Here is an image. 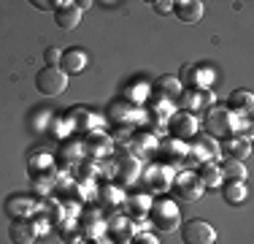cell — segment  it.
I'll list each match as a JSON object with an SVG mask.
<instances>
[{"instance_id":"cell-1","label":"cell","mask_w":254,"mask_h":244,"mask_svg":"<svg viewBox=\"0 0 254 244\" xmlns=\"http://www.w3.org/2000/svg\"><path fill=\"white\" fill-rule=\"evenodd\" d=\"M205 127L211 138H235L238 133V114H233L227 106H211L205 114Z\"/></svg>"},{"instance_id":"cell-2","label":"cell","mask_w":254,"mask_h":244,"mask_svg":"<svg viewBox=\"0 0 254 244\" xmlns=\"http://www.w3.org/2000/svg\"><path fill=\"white\" fill-rule=\"evenodd\" d=\"M179 234L184 244H214L216 242V228L208 220H200V217H192L187 223H181Z\"/></svg>"},{"instance_id":"cell-3","label":"cell","mask_w":254,"mask_h":244,"mask_svg":"<svg viewBox=\"0 0 254 244\" xmlns=\"http://www.w3.org/2000/svg\"><path fill=\"white\" fill-rule=\"evenodd\" d=\"M171 187H173V195H176L179 201H187V204H195V201H200V195H203V190H205L203 182L197 179L195 171H181L179 176H173Z\"/></svg>"},{"instance_id":"cell-4","label":"cell","mask_w":254,"mask_h":244,"mask_svg":"<svg viewBox=\"0 0 254 244\" xmlns=\"http://www.w3.org/2000/svg\"><path fill=\"white\" fill-rule=\"evenodd\" d=\"M35 87H38V93H44L46 98H54L60 93H65L68 90V76L63 73V68H41L35 73Z\"/></svg>"},{"instance_id":"cell-5","label":"cell","mask_w":254,"mask_h":244,"mask_svg":"<svg viewBox=\"0 0 254 244\" xmlns=\"http://www.w3.org/2000/svg\"><path fill=\"white\" fill-rule=\"evenodd\" d=\"M149 215H152V223L157 225L160 231H173L179 225V206L173 204V201H168V198H160V201H154L152 206H149Z\"/></svg>"},{"instance_id":"cell-6","label":"cell","mask_w":254,"mask_h":244,"mask_svg":"<svg viewBox=\"0 0 254 244\" xmlns=\"http://www.w3.org/2000/svg\"><path fill=\"white\" fill-rule=\"evenodd\" d=\"M168 125H171V136L181 138V141L197 136V120H195V114H190V112H173V117Z\"/></svg>"},{"instance_id":"cell-7","label":"cell","mask_w":254,"mask_h":244,"mask_svg":"<svg viewBox=\"0 0 254 244\" xmlns=\"http://www.w3.org/2000/svg\"><path fill=\"white\" fill-rule=\"evenodd\" d=\"M54 22L63 30H76L78 22H81V8H78V3H60L57 11H54Z\"/></svg>"},{"instance_id":"cell-8","label":"cell","mask_w":254,"mask_h":244,"mask_svg":"<svg viewBox=\"0 0 254 244\" xmlns=\"http://www.w3.org/2000/svg\"><path fill=\"white\" fill-rule=\"evenodd\" d=\"M203 3L200 0H179V3H173V14H176V19H181L184 24H195L203 19Z\"/></svg>"},{"instance_id":"cell-9","label":"cell","mask_w":254,"mask_h":244,"mask_svg":"<svg viewBox=\"0 0 254 244\" xmlns=\"http://www.w3.org/2000/svg\"><path fill=\"white\" fill-rule=\"evenodd\" d=\"M60 65H63V73H65V76H70V73H81L84 68H87V52H84V49H78V46L65 49Z\"/></svg>"},{"instance_id":"cell-10","label":"cell","mask_w":254,"mask_h":244,"mask_svg":"<svg viewBox=\"0 0 254 244\" xmlns=\"http://www.w3.org/2000/svg\"><path fill=\"white\" fill-rule=\"evenodd\" d=\"M152 90L162 98V101H168V103L176 101V98H181V93H184V87H181V82H179L176 76H160V79H154Z\"/></svg>"},{"instance_id":"cell-11","label":"cell","mask_w":254,"mask_h":244,"mask_svg":"<svg viewBox=\"0 0 254 244\" xmlns=\"http://www.w3.org/2000/svg\"><path fill=\"white\" fill-rule=\"evenodd\" d=\"M35 234H38L35 225L27 223V220H16V223H11V228H8V239L14 244H33Z\"/></svg>"},{"instance_id":"cell-12","label":"cell","mask_w":254,"mask_h":244,"mask_svg":"<svg viewBox=\"0 0 254 244\" xmlns=\"http://www.w3.org/2000/svg\"><path fill=\"white\" fill-rule=\"evenodd\" d=\"M192 152H195L197 160H205V157H216L219 155V144L211 136H192Z\"/></svg>"},{"instance_id":"cell-13","label":"cell","mask_w":254,"mask_h":244,"mask_svg":"<svg viewBox=\"0 0 254 244\" xmlns=\"http://www.w3.org/2000/svg\"><path fill=\"white\" fill-rule=\"evenodd\" d=\"M246 195H249V190H246L244 182H222V198H225L230 206L244 204Z\"/></svg>"},{"instance_id":"cell-14","label":"cell","mask_w":254,"mask_h":244,"mask_svg":"<svg viewBox=\"0 0 254 244\" xmlns=\"http://www.w3.org/2000/svg\"><path fill=\"white\" fill-rule=\"evenodd\" d=\"M227 109L230 112H244V114H252V90L241 87V90H233V95H230L227 101Z\"/></svg>"},{"instance_id":"cell-15","label":"cell","mask_w":254,"mask_h":244,"mask_svg":"<svg viewBox=\"0 0 254 244\" xmlns=\"http://www.w3.org/2000/svg\"><path fill=\"white\" fill-rule=\"evenodd\" d=\"M181 101H184L190 109L200 112V109H208V106H211V101H214V98H211L208 90H203V87H200V90H190V93H181Z\"/></svg>"},{"instance_id":"cell-16","label":"cell","mask_w":254,"mask_h":244,"mask_svg":"<svg viewBox=\"0 0 254 244\" xmlns=\"http://www.w3.org/2000/svg\"><path fill=\"white\" fill-rule=\"evenodd\" d=\"M222 179H227V182H244L246 179V166L241 160H233V157H227V160H222Z\"/></svg>"},{"instance_id":"cell-17","label":"cell","mask_w":254,"mask_h":244,"mask_svg":"<svg viewBox=\"0 0 254 244\" xmlns=\"http://www.w3.org/2000/svg\"><path fill=\"white\" fill-rule=\"evenodd\" d=\"M197 179L203 182V187H216L222 185V171L216 163H203L200 171H197Z\"/></svg>"},{"instance_id":"cell-18","label":"cell","mask_w":254,"mask_h":244,"mask_svg":"<svg viewBox=\"0 0 254 244\" xmlns=\"http://www.w3.org/2000/svg\"><path fill=\"white\" fill-rule=\"evenodd\" d=\"M225 152L233 160H244V157H249L252 146H249V138H227L225 141Z\"/></svg>"},{"instance_id":"cell-19","label":"cell","mask_w":254,"mask_h":244,"mask_svg":"<svg viewBox=\"0 0 254 244\" xmlns=\"http://www.w3.org/2000/svg\"><path fill=\"white\" fill-rule=\"evenodd\" d=\"M149 206H152V201L146 198V195H135V198H132V204L127 206V209L132 212V215H141V212H146Z\"/></svg>"},{"instance_id":"cell-20","label":"cell","mask_w":254,"mask_h":244,"mask_svg":"<svg viewBox=\"0 0 254 244\" xmlns=\"http://www.w3.org/2000/svg\"><path fill=\"white\" fill-rule=\"evenodd\" d=\"M60 60H63V52H60L57 46H49V49H46V63H49V68H57Z\"/></svg>"},{"instance_id":"cell-21","label":"cell","mask_w":254,"mask_h":244,"mask_svg":"<svg viewBox=\"0 0 254 244\" xmlns=\"http://www.w3.org/2000/svg\"><path fill=\"white\" fill-rule=\"evenodd\" d=\"M154 11H157V14H171V11H173V3L160 0V3H154Z\"/></svg>"},{"instance_id":"cell-22","label":"cell","mask_w":254,"mask_h":244,"mask_svg":"<svg viewBox=\"0 0 254 244\" xmlns=\"http://www.w3.org/2000/svg\"><path fill=\"white\" fill-rule=\"evenodd\" d=\"M33 5L38 11H49V8H54V5H60V3H54V0H33Z\"/></svg>"},{"instance_id":"cell-23","label":"cell","mask_w":254,"mask_h":244,"mask_svg":"<svg viewBox=\"0 0 254 244\" xmlns=\"http://www.w3.org/2000/svg\"><path fill=\"white\" fill-rule=\"evenodd\" d=\"M135 244H160V242H157L154 236H149V234H141V236L135 239Z\"/></svg>"}]
</instances>
